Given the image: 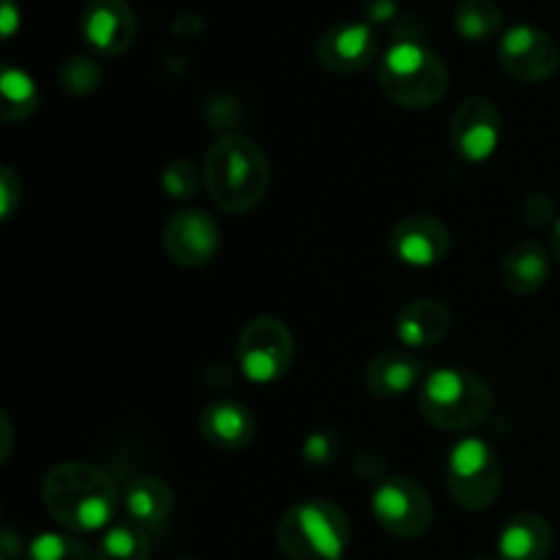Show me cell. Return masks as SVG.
<instances>
[{
	"mask_svg": "<svg viewBox=\"0 0 560 560\" xmlns=\"http://www.w3.org/2000/svg\"><path fill=\"white\" fill-rule=\"evenodd\" d=\"M383 93L399 107L424 109L441 102L448 91V69L438 52L419 42H399L377 66Z\"/></svg>",
	"mask_w": 560,
	"mask_h": 560,
	"instance_id": "4",
	"label": "cell"
},
{
	"mask_svg": "<svg viewBox=\"0 0 560 560\" xmlns=\"http://www.w3.org/2000/svg\"><path fill=\"white\" fill-rule=\"evenodd\" d=\"M474 560H492V558H474Z\"/></svg>",
	"mask_w": 560,
	"mask_h": 560,
	"instance_id": "33",
	"label": "cell"
},
{
	"mask_svg": "<svg viewBox=\"0 0 560 560\" xmlns=\"http://www.w3.org/2000/svg\"><path fill=\"white\" fill-rule=\"evenodd\" d=\"M137 36V16L126 0H91L82 11V38L107 58H118Z\"/></svg>",
	"mask_w": 560,
	"mask_h": 560,
	"instance_id": "13",
	"label": "cell"
},
{
	"mask_svg": "<svg viewBox=\"0 0 560 560\" xmlns=\"http://www.w3.org/2000/svg\"><path fill=\"white\" fill-rule=\"evenodd\" d=\"M397 11V0H366V14L375 22L388 20Z\"/></svg>",
	"mask_w": 560,
	"mask_h": 560,
	"instance_id": "30",
	"label": "cell"
},
{
	"mask_svg": "<svg viewBox=\"0 0 560 560\" xmlns=\"http://www.w3.org/2000/svg\"><path fill=\"white\" fill-rule=\"evenodd\" d=\"M550 249H552V255L560 260V219L552 224V230H550Z\"/></svg>",
	"mask_w": 560,
	"mask_h": 560,
	"instance_id": "32",
	"label": "cell"
},
{
	"mask_svg": "<svg viewBox=\"0 0 560 560\" xmlns=\"http://www.w3.org/2000/svg\"><path fill=\"white\" fill-rule=\"evenodd\" d=\"M523 213H525V222L547 224L552 219V213H556V202H552L547 195H530L528 200L523 202Z\"/></svg>",
	"mask_w": 560,
	"mask_h": 560,
	"instance_id": "29",
	"label": "cell"
},
{
	"mask_svg": "<svg viewBox=\"0 0 560 560\" xmlns=\"http://www.w3.org/2000/svg\"><path fill=\"white\" fill-rule=\"evenodd\" d=\"M446 487L452 501L465 512H485L498 501L503 468L495 448L481 438H463L448 452Z\"/></svg>",
	"mask_w": 560,
	"mask_h": 560,
	"instance_id": "6",
	"label": "cell"
},
{
	"mask_svg": "<svg viewBox=\"0 0 560 560\" xmlns=\"http://www.w3.org/2000/svg\"><path fill=\"white\" fill-rule=\"evenodd\" d=\"M180 560H189V558H180Z\"/></svg>",
	"mask_w": 560,
	"mask_h": 560,
	"instance_id": "34",
	"label": "cell"
},
{
	"mask_svg": "<svg viewBox=\"0 0 560 560\" xmlns=\"http://www.w3.org/2000/svg\"><path fill=\"white\" fill-rule=\"evenodd\" d=\"M372 514L377 525L397 539H419L435 520L427 490L408 476H392L377 485L372 492Z\"/></svg>",
	"mask_w": 560,
	"mask_h": 560,
	"instance_id": "8",
	"label": "cell"
},
{
	"mask_svg": "<svg viewBox=\"0 0 560 560\" xmlns=\"http://www.w3.org/2000/svg\"><path fill=\"white\" fill-rule=\"evenodd\" d=\"M255 416L249 408L233 399H219L211 402L200 413V435L222 452H241L255 441Z\"/></svg>",
	"mask_w": 560,
	"mask_h": 560,
	"instance_id": "15",
	"label": "cell"
},
{
	"mask_svg": "<svg viewBox=\"0 0 560 560\" xmlns=\"http://www.w3.org/2000/svg\"><path fill=\"white\" fill-rule=\"evenodd\" d=\"M222 233L206 211H180L164 228V249L184 268H202L217 257Z\"/></svg>",
	"mask_w": 560,
	"mask_h": 560,
	"instance_id": "12",
	"label": "cell"
},
{
	"mask_svg": "<svg viewBox=\"0 0 560 560\" xmlns=\"http://www.w3.org/2000/svg\"><path fill=\"white\" fill-rule=\"evenodd\" d=\"M22 184L16 178V173L11 167L0 170V206H3V219H11L16 202H20Z\"/></svg>",
	"mask_w": 560,
	"mask_h": 560,
	"instance_id": "28",
	"label": "cell"
},
{
	"mask_svg": "<svg viewBox=\"0 0 560 560\" xmlns=\"http://www.w3.org/2000/svg\"><path fill=\"white\" fill-rule=\"evenodd\" d=\"M22 560H96L91 547L85 541L74 539L69 534H38L36 539L27 545Z\"/></svg>",
	"mask_w": 560,
	"mask_h": 560,
	"instance_id": "24",
	"label": "cell"
},
{
	"mask_svg": "<svg viewBox=\"0 0 560 560\" xmlns=\"http://www.w3.org/2000/svg\"><path fill=\"white\" fill-rule=\"evenodd\" d=\"M503 288L514 295H534L550 279V257L547 249L536 241H517L506 252L501 266Z\"/></svg>",
	"mask_w": 560,
	"mask_h": 560,
	"instance_id": "20",
	"label": "cell"
},
{
	"mask_svg": "<svg viewBox=\"0 0 560 560\" xmlns=\"http://www.w3.org/2000/svg\"><path fill=\"white\" fill-rule=\"evenodd\" d=\"M503 120L495 102L487 96H468L452 118V145L468 162H487L498 151Z\"/></svg>",
	"mask_w": 560,
	"mask_h": 560,
	"instance_id": "10",
	"label": "cell"
},
{
	"mask_svg": "<svg viewBox=\"0 0 560 560\" xmlns=\"http://www.w3.org/2000/svg\"><path fill=\"white\" fill-rule=\"evenodd\" d=\"M42 501L49 517L74 534L107 528L118 512V487L104 470L88 463H58L42 485Z\"/></svg>",
	"mask_w": 560,
	"mask_h": 560,
	"instance_id": "1",
	"label": "cell"
},
{
	"mask_svg": "<svg viewBox=\"0 0 560 560\" xmlns=\"http://www.w3.org/2000/svg\"><path fill=\"white\" fill-rule=\"evenodd\" d=\"M452 328V312L438 299H413L397 312L394 331L405 348H432L443 342Z\"/></svg>",
	"mask_w": 560,
	"mask_h": 560,
	"instance_id": "16",
	"label": "cell"
},
{
	"mask_svg": "<svg viewBox=\"0 0 560 560\" xmlns=\"http://www.w3.org/2000/svg\"><path fill=\"white\" fill-rule=\"evenodd\" d=\"M377 55V36L364 22H342L317 38V60L334 74L364 71Z\"/></svg>",
	"mask_w": 560,
	"mask_h": 560,
	"instance_id": "14",
	"label": "cell"
},
{
	"mask_svg": "<svg viewBox=\"0 0 560 560\" xmlns=\"http://www.w3.org/2000/svg\"><path fill=\"white\" fill-rule=\"evenodd\" d=\"M277 545L290 560H342L350 545V523L337 503L312 498L284 512Z\"/></svg>",
	"mask_w": 560,
	"mask_h": 560,
	"instance_id": "5",
	"label": "cell"
},
{
	"mask_svg": "<svg viewBox=\"0 0 560 560\" xmlns=\"http://www.w3.org/2000/svg\"><path fill=\"white\" fill-rule=\"evenodd\" d=\"M0 96H3L0 118H3L5 124L27 120L38 107L36 85H33V80L25 71L14 69V66H5L3 69V77H0Z\"/></svg>",
	"mask_w": 560,
	"mask_h": 560,
	"instance_id": "21",
	"label": "cell"
},
{
	"mask_svg": "<svg viewBox=\"0 0 560 560\" xmlns=\"http://www.w3.org/2000/svg\"><path fill=\"white\" fill-rule=\"evenodd\" d=\"M495 394L485 377L443 366L424 377L419 392L421 416L443 432L474 430L492 413Z\"/></svg>",
	"mask_w": 560,
	"mask_h": 560,
	"instance_id": "3",
	"label": "cell"
},
{
	"mask_svg": "<svg viewBox=\"0 0 560 560\" xmlns=\"http://www.w3.org/2000/svg\"><path fill=\"white\" fill-rule=\"evenodd\" d=\"M271 164L266 151L244 135H224L206 156V186L213 206L228 213L252 211L266 197Z\"/></svg>",
	"mask_w": 560,
	"mask_h": 560,
	"instance_id": "2",
	"label": "cell"
},
{
	"mask_svg": "<svg viewBox=\"0 0 560 560\" xmlns=\"http://www.w3.org/2000/svg\"><path fill=\"white\" fill-rule=\"evenodd\" d=\"M162 189L173 200H191L200 189V175H197L195 164L186 162V159L170 162L162 173Z\"/></svg>",
	"mask_w": 560,
	"mask_h": 560,
	"instance_id": "26",
	"label": "cell"
},
{
	"mask_svg": "<svg viewBox=\"0 0 560 560\" xmlns=\"http://www.w3.org/2000/svg\"><path fill=\"white\" fill-rule=\"evenodd\" d=\"M126 509V517L129 523H135L137 528H142L145 534L159 530L167 525L170 514H173V492L156 476H137L126 485L124 495H120Z\"/></svg>",
	"mask_w": 560,
	"mask_h": 560,
	"instance_id": "17",
	"label": "cell"
},
{
	"mask_svg": "<svg viewBox=\"0 0 560 560\" xmlns=\"http://www.w3.org/2000/svg\"><path fill=\"white\" fill-rule=\"evenodd\" d=\"M503 71L517 82H545L558 71L560 49L556 38L536 25L509 27L498 44Z\"/></svg>",
	"mask_w": 560,
	"mask_h": 560,
	"instance_id": "9",
	"label": "cell"
},
{
	"mask_svg": "<svg viewBox=\"0 0 560 560\" xmlns=\"http://www.w3.org/2000/svg\"><path fill=\"white\" fill-rule=\"evenodd\" d=\"M552 550V528L541 514L520 512L498 536L501 560H547Z\"/></svg>",
	"mask_w": 560,
	"mask_h": 560,
	"instance_id": "18",
	"label": "cell"
},
{
	"mask_svg": "<svg viewBox=\"0 0 560 560\" xmlns=\"http://www.w3.org/2000/svg\"><path fill=\"white\" fill-rule=\"evenodd\" d=\"M421 361L405 350H386L366 364L364 386L375 397H402L413 392L421 381Z\"/></svg>",
	"mask_w": 560,
	"mask_h": 560,
	"instance_id": "19",
	"label": "cell"
},
{
	"mask_svg": "<svg viewBox=\"0 0 560 560\" xmlns=\"http://www.w3.org/2000/svg\"><path fill=\"white\" fill-rule=\"evenodd\" d=\"M98 82H102V69L96 66V60L85 58V55H74L60 69V85H63L66 93L77 98L91 96L98 88Z\"/></svg>",
	"mask_w": 560,
	"mask_h": 560,
	"instance_id": "25",
	"label": "cell"
},
{
	"mask_svg": "<svg viewBox=\"0 0 560 560\" xmlns=\"http://www.w3.org/2000/svg\"><path fill=\"white\" fill-rule=\"evenodd\" d=\"M503 25V11L495 0H459L454 9V27L468 42H485Z\"/></svg>",
	"mask_w": 560,
	"mask_h": 560,
	"instance_id": "22",
	"label": "cell"
},
{
	"mask_svg": "<svg viewBox=\"0 0 560 560\" xmlns=\"http://www.w3.org/2000/svg\"><path fill=\"white\" fill-rule=\"evenodd\" d=\"M295 342L277 317H255L238 337V366L252 383H277L293 364Z\"/></svg>",
	"mask_w": 560,
	"mask_h": 560,
	"instance_id": "7",
	"label": "cell"
},
{
	"mask_svg": "<svg viewBox=\"0 0 560 560\" xmlns=\"http://www.w3.org/2000/svg\"><path fill=\"white\" fill-rule=\"evenodd\" d=\"M151 558V539L135 523H120L104 530L98 541L96 560H148Z\"/></svg>",
	"mask_w": 560,
	"mask_h": 560,
	"instance_id": "23",
	"label": "cell"
},
{
	"mask_svg": "<svg viewBox=\"0 0 560 560\" xmlns=\"http://www.w3.org/2000/svg\"><path fill=\"white\" fill-rule=\"evenodd\" d=\"M388 249L402 266L432 268L452 249V233L441 219L430 213H416L394 224L388 233Z\"/></svg>",
	"mask_w": 560,
	"mask_h": 560,
	"instance_id": "11",
	"label": "cell"
},
{
	"mask_svg": "<svg viewBox=\"0 0 560 560\" xmlns=\"http://www.w3.org/2000/svg\"><path fill=\"white\" fill-rule=\"evenodd\" d=\"M339 446L342 443H339L337 432H312L304 441V459L310 465L323 468V465H331L339 457Z\"/></svg>",
	"mask_w": 560,
	"mask_h": 560,
	"instance_id": "27",
	"label": "cell"
},
{
	"mask_svg": "<svg viewBox=\"0 0 560 560\" xmlns=\"http://www.w3.org/2000/svg\"><path fill=\"white\" fill-rule=\"evenodd\" d=\"M16 5H14V0H3V36L9 38V36H14V31H16Z\"/></svg>",
	"mask_w": 560,
	"mask_h": 560,
	"instance_id": "31",
	"label": "cell"
}]
</instances>
